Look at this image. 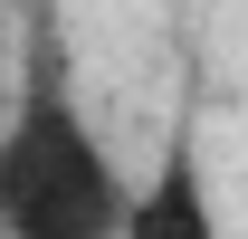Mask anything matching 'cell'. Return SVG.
Instances as JSON below:
<instances>
[{"mask_svg": "<svg viewBox=\"0 0 248 239\" xmlns=\"http://www.w3.org/2000/svg\"><path fill=\"white\" fill-rule=\"evenodd\" d=\"M124 191L115 144L58 86V67H38L0 115V239H115Z\"/></svg>", "mask_w": 248, "mask_h": 239, "instance_id": "6da1fadb", "label": "cell"}, {"mask_svg": "<svg viewBox=\"0 0 248 239\" xmlns=\"http://www.w3.org/2000/svg\"><path fill=\"white\" fill-rule=\"evenodd\" d=\"M115 239H219L210 191H201V172H191V153H162V172L143 182V191H124Z\"/></svg>", "mask_w": 248, "mask_h": 239, "instance_id": "7a4b0ae2", "label": "cell"}]
</instances>
